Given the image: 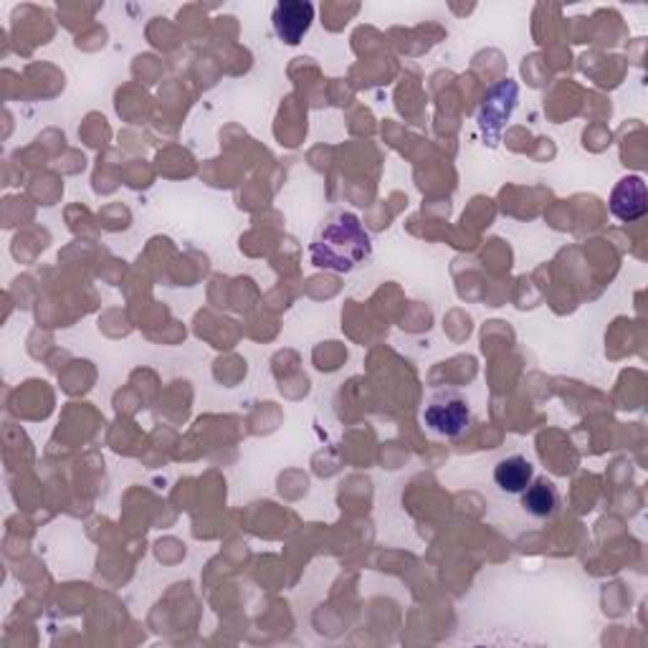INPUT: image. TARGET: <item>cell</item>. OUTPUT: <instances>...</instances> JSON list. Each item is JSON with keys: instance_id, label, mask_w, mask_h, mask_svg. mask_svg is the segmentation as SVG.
Segmentation results:
<instances>
[{"instance_id": "cell-1", "label": "cell", "mask_w": 648, "mask_h": 648, "mask_svg": "<svg viewBox=\"0 0 648 648\" xmlns=\"http://www.w3.org/2000/svg\"><path fill=\"white\" fill-rule=\"evenodd\" d=\"M372 259V236L349 210H332L317 226L310 244L312 267L353 274Z\"/></svg>"}, {"instance_id": "cell-2", "label": "cell", "mask_w": 648, "mask_h": 648, "mask_svg": "<svg viewBox=\"0 0 648 648\" xmlns=\"http://www.w3.org/2000/svg\"><path fill=\"white\" fill-rule=\"evenodd\" d=\"M472 400H468L462 390L436 388L425 398L421 423L423 429L429 431V436L441 441H456L472 429Z\"/></svg>"}, {"instance_id": "cell-3", "label": "cell", "mask_w": 648, "mask_h": 648, "mask_svg": "<svg viewBox=\"0 0 648 648\" xmlns=\"http://www.w3.org/2000/svg\"><path fill=\"white\" fill-rule=\"evenodd\" d=\"M519 87L515 79H499L486 89L479 109H476V127L486 144H499L501 132L509 125V119L517 112Z\"/></svg>"}, {"instance_id": "cell-4", "label": "cell", "mask_w": 648, "mask_h": 648, "mask_svg": "<svg viewBox=\"0 0 648 648\" xmlns=\"http://www.w3.org/2000/svg\"><path fill=\"white\" fill-rule=\"evenodd\" d=\"M271 23H274L279 41L296 46L312 29L314 6L306 3V0H281V3L274 6V13H271Z\"/></svg>"}, {"instance_id": "cell-5", "label": "cell", "mask_w": 648, "mask_h": 648, "mask_svg": "<svg viewBox=\"0 0 648 648\" xmlns=\"http://www.w3.org/2000/svg\"><path fill=\"white\" fill-rule=\"evenodd\" d=\"M611 213L620 224H636L648 213V193L641 175L620 177L611 191Z\"/></svg>"}, {"instance_id": "cell-6", "label": "cell", "mask_w": 648, "mask_h": 648, "mask_svg": "<svg viewBox=\"0 0 648 648\" xmlns=\"http://www.w3.org/2000/svg\"><path fill=\"white\" fill-rule=\"evenodd\" d=\"M534 464L522 454H511L494 466V484L499 486V492L511 494V497H519L534 482Z\"/></svg>"}, {"instance_id": "cell-7", "label": "cell", "mask_w": 648, "mask_h": 648, "mask_svg": "<svg viewBox=\"0 0 648 648\" xmlns=\"http://www.w3.org/2000/svg\"><path fill=\"white\" fill-rule=\"evenodd\" d=\"M522 497V509L534 519H552L558 517L562 507L560 489L552 479H537L527 486V489L519 494Z\"/></svg>"}]
</instances>
